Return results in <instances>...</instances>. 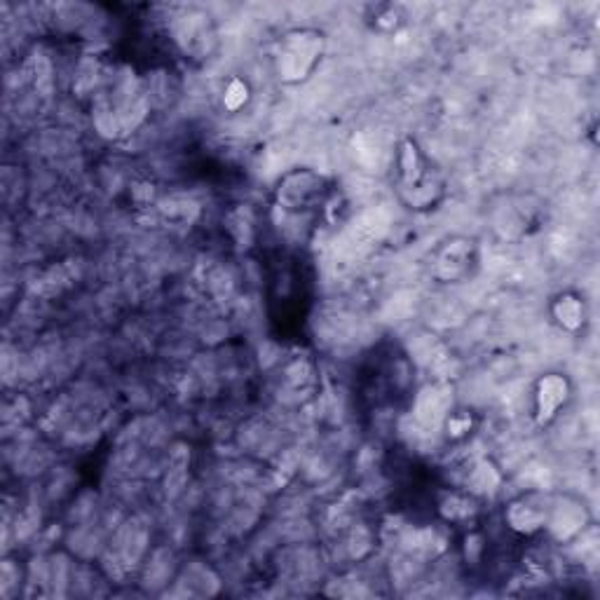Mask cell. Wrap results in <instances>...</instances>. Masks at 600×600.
<instances>
[{"instance_id": "obj_1", "label": "cell", "mask_w": 600, "mask_h": 600, "mask_svg": "<svg viewBox=\"0 0 600 600\" xmlns=\"http://www.w3.org/2000/svg\"><path fill=\"white\" fill-rule=\"evenodd\" d=\"M397 190L408 209L427 211L434 209L446 193L441 176L434 172L429 160L415 139H404L397 155Z\"/></svg>"}, {"instance_id": "obj_2", "label": "cell", "mask_w": 600, "mask_h": 600, "mask_svg": "<svg viewBox=\"0 0 600 600\" xmlns=\"http://www.w3.org/2000/svg\"><path fill=\"white\" fill-rule=\"evenodd\" d=\"M324 33L317 29H296L279 40L277 71L284 83H303L310 78L324 54Z\"/></svg>"}, {"instance_id": "obj_3", "label": "cell", "mask_w": 600, "mask_h": 600, "mask_svg": "<svg viewBox=\"0 0 600 600\" xmlns=\"http://www.w3.org/2000/svg\"><path fill=\"white\" fill-rule=\"evenodd\" d=\"M331 186L326 176L312 169H296L286 174L277 186V209L291 216H308L312 211L326 207Z\"/></svg>"}, {"instance_id": "obj_4", "label": "cell", "mask_w": 600, "mask_h": 600, "mask_svg": "<svg viewBox=\"0 0 600 600\" xmlns=\"http://www.w3.org/2000/svg\"><path fill=\"white\" fill-rule=\"evenodd\" d=\"M479 244L472 237H448L432 254V277L441 284H462L479 268Z\"/></svg>"}, {"instance_id": "obj_5", "label": "cell", "mask_w": 600, "mask_h": 600, "mask_svg": "<svg viewBox=\"0 0 600 600\" xmlns=\"http://www.w3.org/2000/svg\"><path fill=\"white\" fill-rule=\"evenodd\" d=\"M572 399V383L565 373L551 371L537 378L533 390V418L540 427L554 422Z\"/></svg>"}, {"instance_id": "obj_6", "label": "cell", "mask_w": 600, "mask_h": 600, "mask_svg": "<svg viewBox=\"0 0 600 600\" xmlns=\"http://www.w3.org/2000/svg\"><path fill=\"white\" fill-rule=\"evenodd\" d=\"M535 214H537V207H530L528 202L518 200V197H507V200H504L493 214L495 230L502 237H509V240L523 237L528 233L530 225H533Z\"/></svg>"}, {"instance_id": "obj_7", "label": "cell", "mask_w": 600, "mask_h": 600, "mask_svg": "<svg viewBox=\"0 0 600 600\" xmlns=\"http://www.w3.org/2000/svg\"><path fill=\"white\" fill-rule=\"evenodd\" d=\"M551 317L558 324V329L565 333H577L584 329L586 324V305L584 298L575 291H563L558 293L551 303Z\"/></svg>"}, {"instance_id": "obj_8", "label": "cell", "mask_w": 600, "mask_h": 600, "mask_svg": "<svg viewBox=\"0 0 600 600\" xmlns=\"http://www.w3.org/2000/svg\"><path fill=\"white\" fill-rule=\"evenodd\" d=\"M547 518H549L547 509L537 507V504L528 502L525 497L523 500L511 502L507 511H504V521H507L511 530H516V533L521 535H533L537 530L547 528Z\"/></svg>"}, {"instance_id": "obj_9", "label": "cell", "mask_w": 600, "mask_h": 600, "mask_svg": "<svg viewBox=\"0 0 600 600\" xmlns=\"http://www.w3.org/2000/svg\"><path fill=\"white\" fill-rule=\"evenodd\" d=\"M373 19V29L380 31V33H392L397 31L401 24H404V10L399 8V5H375V8H371V17Z\"/></svg>"}, {"instance_id": "obj_10", "label": "cell", "mask_w": 600, "mask_h": 600, "mask_svg": "<svg viewBox=\"0 0 600 600\" xmlns=\"http://www.w3.org/2000/svg\"><path fill=\"white\" fill-rule=\"evenodd\" d=\"M249 97H251V90H249L247 80L230 78L228 85H225V90H223V106L228 108L230 113H237L240 108L249 104Z\"/></svg>"}, {"instance_id": "obj_11", "label": "cell", "mask_w": 600, "mask_h": 600, "mask_svg": "<svg viewBox=\"0 0 600 600\" xmlns=\"http://www.w3.org/2000/svg\"><path fill=\"white\" fill-rule=\"evenodd\" d=\"M472 429H474V415L469 411H455L448 415V420H446L448 439H453V441L465 439V436L472 434Z\"/></svg>"}, {"instance_id": "obj_12", "label": "cell", "mask_w": 600, "mask_h": 600, "mask_svg": "<svg viewBox=\"0 0 600 600\" xmlns=\"http://www.w3.org/2000/svg\"><path fill=\"white\" fill-rule=\"evenodd\" d=\"M441 504H446V507H453V509H441L443 516H446L448 521H460V518L472 516V504H469V500H462L460 495H448V500L441 502Z\"/></svg>"}]
</instances>
